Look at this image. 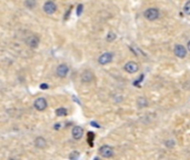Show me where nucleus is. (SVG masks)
<instances>
[{
  "label": "nucleus",
  "mask_w": 190,
  "mask_h": 160,
  "mask_svg": "<svg viewBox=\"0 0 190 160\" xmlns=\"http://www.w3.org/2000/svg\"><path fill=\"white\" fill-rule=\"evenodd\" d=\"M68 72H69V68L66 64H61V65H59L56 69V74L58 76L59 78H66L67 77Z\"/></svg>",
  "instance_id": "4"
},
{
  "label": "nucleus",
  "mask_w": 190,
  "mask_h": 160,
  "mask_svg": "<svg viewBox=\"0 0 190 160\" xmlns=\"http://www.w3.org/2000/svg\"><path fill=\"white\" fill-rule=\"evenodd\" d=\"M34 106L38 111H43L47 108V100L42 97H40V98L36 99Z\"/></svg>",
  "instance_id": "7"
},
{
  "label": "nucleus",
  "mask_w": 190,
  "mask_h": 160,
  "mask_svg": "<svg viewBox=\"0 0 190 160\" xmlns=\"http://www.w3.org/2000/svg\"><path fill=\"white\" fill-rule=\"evenodd\" d=\"M25 6L27 7L28 9H34L35 7L37 6V1L36 0H26Z\"/></svg>",
  "instance_id": "14"
},
{
  "label": "nucleus",
  "mask_w": 190,
  "mask_h": 160,
  "mask_svg": "<svg viewBox=\"0 0 190 160\" xmlns=\"http://www.w3.org/2000/svg\"><path fill=\"white\" fill-rule=\"evenodd\" d=\"M82 9H83V6L82 5H79V6H78V9H77V16H80L82 13Z\"/></svg>",
  "instance_id": "19"
},
{
  "label": "nucleus",
  "mask_w": 190,
  "mask_h": 160,
  "mask_svg": "<svg viewBox=\"0 0 190 160\" xmlns=\"http://www.w3.org/2000/svg\"><path fill=\"white\" fill-rule=\"evenodd\" d=\"M117 35L115 34V32H112V31H110V32H108L107 37H106V40L107 41H109V42H111V41H114L115 39H116Z\"/></svg>",
  "instance_id": "16"
},
{
  "label": "nucleus",
  "mask_w": 190,
  "mask_h": 160,
  "mask_svg": "<svg viewBox=\"0 0 190 160\" xmlns=\"http://www.w3.org/2000/svg\"><path fill=\"white\" fill-rule=\"evenodd\" d=\"M187 49L190 51V40H189V41H188V43H187Z\"/></svg>",
  "instance_id": "23"
},
{
  "label": "nucleus",
  "mask_w": 190,
  "mask_h": 160,
  "mask_svg": "<svg viewBox=\"0 0 190 160\" xmlns=\"http://www.w3.org/2000/svg\"><path fill=\"white\" fill-rule=\"evenodd\" d=\"M82 136H83V129L82 128H81L80 126L74 127V129H72V137H74V139L79 140V139L82 138Z\"/></svg>",
  "instance_id": "11"
},
{
  "label": "nucleus",
  "mask_w": 190,
  "mask_h": 160,
  "mask_svg": "<svg viewBox=\"0 0 190 160\" xmlns=\"http://www.w3.org/2000/svg\"><path fill=\"white\" fill-rule=\"evenodd\" d=\"M184 13H186V15H190V0L185 3V6H184Z\"/></svg>",
  "instance_id": "17"
},
{
  "label": "nucleus",
  "mask_w": 190,
  "mask_h": 160,
  "mask_svg": "<svg viewBox=\"0 0 190 160\" xmlns=\"http://www.w3.org/2000/svg\"><path fill=\"white\" fill-rule=\"evenodd\" d=\"M91 125H92V126H93V127H97V128H99V127H100V126H99V125H98V123H96V122H91Z\"/></svg>",
  "instance_id": "22"
},
{
  "label": "nucleus",
  "mask_w": 190,
  "mask_h": 160,
  "mask_svg": "<svg viewBox=\"0 0 190 160\" xmlns=\"http://www.w3.org/2000/svg\"><path fill=\"white\" fill-rule=\"evenodd\" d=\"M99 154L101 155L104 158H111L114 156V149L108 145L101 146L100 149H99Z\"/></svg>",
  "instance_id": "2"
},
{
  "label": "nucleus",
  "mask_w": 190,
  "mask_h": 160,
  "mask_svg": "<svg viewBox=\"0 0 190 160\" xmlns=\"http://www.w3.org/2000/svg\"><path fill=\"white\" fill-rule=\"evenodd\" d=\"M174 53H175V55L177 56L178 58H185L187 56V49L184 46H181V45H176Z\"/></svg>",
  "instance_id": "9"
},
{
  "label": "nucleus",
  "mask_w": 190,
  "mask_h": 160,
  "mask_svg": "<svg viewBox=\"0 0 190 160\" xmlns=\"http://www.w3.org/2000/svg\"><path fill=\"white\" fill-rule=\"evenodd\" d=\"M144 16L146 19L150 20V21H153V20L159 18V10L157 8H148L144 13Z\"/></svg>",
  "instance_id": "1"
},
{
  "label": "nucleus",
  "mask_w": 190,
  "mask_h": 160,
  "mask_svg": "<svg viewBox=\"0 0 190 160\" xmlns=\"http://www.w3.org/2000/svg\"><path fill=\"white\" fill-rule=\"evenodd\" d=\"M123 69H125L128 74H136L139 69V66H138V64L135 61H128L126 65H125Z\"/></svg>",
  "instance_id": "6"
},
{
  "label": "nucleus",
  "mask_w": 190,
  "mask_h": 160,
  "mask_svg": "<svg viewBox=\"0 0 190 160\" xmlns=\"http://www.w3.org/2000/svg\"><path fill=\"white\" fill-rule=\"evenodd\" d=\"M166 146H167V147H174V146H175V141H174V140H167V141H166Z\"/></svg>",
  "instance_id": "20"
},
{
  "label": "nucleus",
  "mask_w": 190,
  "mask_h": 160,
  "mask_svg": "<svg viewBox=\"0 0 190 160\" xmlns=\"http://www.w3.org/2000/svg\"><path fill=\"white\" fill-rule=\"evenodd\" d=\"M56 10H57V5H56L53 1L49 0V1H47L45 5H43V11L47 13V15H53L56 13Z\"/></svg>",
  "instance_id": "3"
},
{
  "label": "nucleus",
  "mask_w": 190,
  "mask_h": 160,
  "mask_svg": "<svg viewBox=\"0 0 190 160\" xmlns=\"http://www.w3.org/2000/svg\"><path fill=\"white\" fill-rule=\"evenodd\" d=\"M68 114V111L66 108H58L57 110H56V115L58 116V117H66Z\"/></svg>",
  "instance_id": "15"
},
{
  "label": "nucleus",
  "mask_w": 190,
  "mask_h": 160,
  "mask_svg": "<svg viewBox=\"0 0 190 160\" xmlns=\"http://www.w3.org/2000/svg\"><path fill=\"white\" fill-rule=\"evenodd\" d=\"M92 80H93V74H92L90 70H85L81 74V81L82 82H91Z\"/></svg>",
  "instance_id": "10"
},
{
  "label": "nucleus",
  "mask_w": 190,
  "mask_h": 160,
  "mask_svg": "<svg viewBox=\"0 0 190 160\" xmlns=\"http://www.w3.org/2000/svg\"><path fill=\"white\" fill-rule=\"evenodd\" d=\"M40 88H41V89H43V90H46V89H48V88H49V86H48L47 83H41V85H40Z\"/></svg>",
  "instance_id": "21"
},
{
  "label": "nucleus",
  "mask_w": 190,
  "mask_h": 160,
  "mask_svg": "<svg viewBox=\"0 0 190 160\" xmlns=\"http://www.w3.org/2000/svg\"><path fill=\"white\" fill-rule=\"evenodd\" d=\"M114 59V55L112 53H102L98 59V62L100 65H107V64H110Z\"/></svg>",
  "instance_id": "5"
},
{
  "label": "nucleus",
  "mask_w": 190,
  "mask_h": 160,
  "mask_svg": "<svg viewBox=\"0 0 190 160\" xmlns=\"http://www.w3.org/2000/svg\"><path fill=\"white\" fill-rule=\"evenodd\" d=\"M35 146H36V148L43 149V148L47 146L46 139L42 138V137H38V138H36V139H35Z\"/></svg>",
  "instance_id": "12"
},
{
  "label": "nucleus",
  "mask_w": 190,
  "mask_h": 160,
  "mask_svg": "<svg viewBox=\"0 0 190 160\" xmlns=\"http://www.w3.org/2000/svg\"><path fill=\"white\" fill-rule=\"evenodd\" d=\"M137 106H138L139 108H146L148 106L147 99L144 98V97H139V98L137 99Z\"/></svg>",
  "instance_id": "13"
},
{
  "label": "nucleus",
  "mask_w": 190,
  "mask_h": 160,
  "mask_svg": "<svg viewBox=\"0 0 190 160\" xmlns=\"http://www.w3.org/2000/svg\"><path fill=\"white\" fill-rule=\"evenodd\" d=\"M69 158H70L71 160L78 159V158H79V152H78V151H74V152H71V154L69 155Z\"/></svg>",
  "instance_id": "18"
},
{
  "label": "nucleus",
  "mask_w": 190,
  "mask_h": 160,
  "mask_svg": "<svg viewBox=\"0 0 190 160\" xmlns=\"http://www.w3.org/2000/svg\"><path fill=\"white\" fill-rule=\"evenodd\" d=\"M39 37L36 36V35H32V36H29V37L26 39V43L28 46L31 47V48H37L38 45H39Z\"/></svg>",
  "instance_id": "8"
}]
</instances>
